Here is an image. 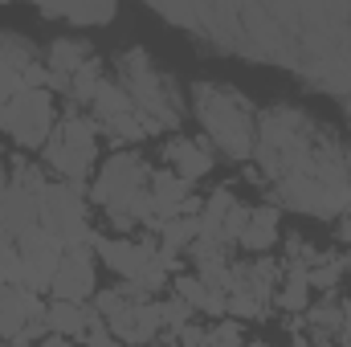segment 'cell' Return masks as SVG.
Returning a JSON list of instances; mask_svg holds the SVG:
<instances>
[{
    "instance_id": "cell-20",
    "label": "cell",
    "mask_w": 351,
    "mask_h": 347,
    "mask_svg": "<svg viewBox=\"0 0 351 347\" xmlns=\"http://www.w3.org/2000/svg\"><path fill=\"white\" fill-rule=\"evenodd\" d=\"M37 347H78V344H74V339H62V335H45Z\"/></svg>"
},
{
    "instance_id": "cell-4",
    "label": "cell",
    "mask_w": 351,
    "mask_h": 347,
    "mask_svg": "<svg viewBox=\"0 0 351 347\" xmlns=\"http://www.w3.org/2000/svg\"><path fill=\"white\" fill-rule=\"evenodd\" d=\"M58 127L53 115V94L49 90H16L4 102V131L21 152H41Z\"/></svg>"
},
{
    "instance_id": "cell-22",
    "label": "cell",
    "mask_w": 351,
    "mask_h": 347,
    "mask_svg": "<svg viewBox=\"0 0 351 347\" xmlns=\"http://www.w3.org/2000/svg\"><path fill=\"white\" fill-rule=\"evenodd\" d=\"M245 347H269V344H262V339H258V344H245Z\"/></svg>"
},
{
    "instance_id": "cell-14",
    "label": "cell",
    "mask_w": 351,
    "mask_h": 347,
    "mask_svg": "<svg viewBox=\"0 0 351 347\" xmlns=\"http://www.w3.org/2000/svg\"><path fill=\"white\" fill-rule=\"evenodd\" d=\"M160 250L168 254H188L196 241H200V217H172V221H160Z\"/></svg>"
},
{
    "instance_id": "cell-1",
    "label": "cell",
    "mask_w": 351,
    "mask_h": 347,
    "mask_svg": "<svg viewBox=\"0 0 351 347\" xmlns=\"http://www.w3.org/2000/svg\"><path fill=\"white\" fill-rule=\"evenodd\" d=\"M192 110L204 127V139L213 152L229 156L233 164L250 160L258 147V110L250 94L229 82H192Z\"/></svg>"
},
{
    "instance_id": "cell-21",
    "label": "cell",
    "mask_w": 351,
    "mask_h": 347,
    "mask_svg": "<svg viewBox=\"0 0 351 347\" xmlns=\"http://www.w3.org/2000/svg\"><path fill=\"white\" fill-rule=\"evenodd\" d=\"M290 347H315V344H306L302 335H294V344H290Z\"/></svg>"
},
{
    "instance_id": "cell-13",
    "label": "cell",
    "mask_w": 351,
    "mask_h": 347,
    "mask_svg": "<svg viewBox=\"0 0 351 347\" xmlns=\"http://www.w3.org/2000/svg\"><path fill=\"white\" fill-rule=\"evenodd\" d=\"M135 110V102H131V94L123 90V82L114 78H106L102 86H98V94H94V102H90V119L98 123V127H110L114 119H123V115H131Z\"/></svg>"
},
{
    "instance_id": "cell-16",
    "label": "cell",
    "mask_w": 351,
    "mask_h": 347,
    "mask_svg": "<svg viewBox=\"0 0 351 347\" xmlns=\"http://www.w3.org/2000/svg\"><path fill=\"white\" fill-rule=\"evenodd\" d=\"M106 82V74H102V58H90L86 66L70 78V106H86L90 110V102H94V94H98V86Z\"/></svg>"
},
{
    "instance_id": "cell-18",
    "label": "cell",
    "mask_w": 351,
    "mask_h": 347,
    "mask_svg": "<svg viewBox=\"0 0 351 347\" xmlns=\"http://www.w3.org/2000/svg\"><path fill=\"white\" fill-rule=\"evenodd\" d=\"M160 315H164V335H176L180 327H188L192 323V307L184 302V298H176V294H168V298H160Z\"/></svg>"
},
{
    "instance_id": "cell-5",
    "label": "cell",
    "mask_w": 351,
    "mask_h": 347,
    "mask_svg": "<svg viewBox=\"0 0 351 347\" xmlns=\"http://www.w3.org/2000/svg\"><path fill=\"white\" fill-rule=\"evenodd\" d=\"M160 241L147 237V241H135V237H106L98 233L94 237V258L102 261L110 274H119V282H143L160 261Z\"/></svg>"
},
{
    "instance_id": "cell-8",
    "label": "cell",
    "mask_w": 351,
    "mask_h": 347,
    "mask_svg": "<svg viewBox=\"0 0 351 347\" xmlns=\"http://www.w3.org/2000/svg\"><path fill=\"white\" fill-rule=\"evenodd\" d=\"M45 302L41 294L25 290V286H0V339H21V331L29 327V319H41Z\"/></svg>"
},
{
    "instance_id": "cell-19",
    "label": "cell",
    "mask_w": 351,
    "mask_h": 347,
    "mask_svg": "<svg viewBox=\"0 0 351 347\" xmlns=\"http://www.w3.org/2000/svg\"><path fill=\"white\" fill-rule=\"evenodd\" d=\"M335 233H339V241H348V246H351V208L339 217V229H335Z\"/></svg>"
},
{
    "instance_id": "cell-15",
    "label": "cell",
    "mask_w": 351,
    "mask_h": 347,
    "mask_svg": "<svg viewBox=\"0 0 351 347\" xmlns=\"http://www.w3.org/2000/svg\"><path fill=\"white\" fill-rule=\"evenodd\" d=\"M114 139H123V143H143V139H152V135H160L164 127L152 119V115H143L139 106L131 110V115H123V119H114L110 127H106Z\"/></svg>"
},
{
    "instance_id": "cell-3",
    "label": "cell",
    "mask_w": 351,
    "mask_h": 347,
    "mask_svg": "<svg viewBox=\"0 0 351 347\" xmlns=\"http://www.w3.org/2000/svg\"><path fill=\"white\" fill-rule=\"evenodd\" d=\"M41 156H45V168L58 176V180L82 184L98 168V123L90 119L86 110L70 106L58 119V127H53L49 143L41 147Z\"/></svg>"
},
{
    "instance_id": "cell-23",
    "label": "cell",
    "mask_w": 351,
    "mask_h": 347,
    "mask_svg": "<svg viewBox=\"0 0 351 347\" xmlns=\"http://www.w3.org/2000/svg\"><path fill=\"white\" fill-rule=\"evenodd\" d=\"M348 160H351V156H348ZM348 184H351V164H348Z\"/></svg>"
},
{
    "instance_id": "cell-7",
    "label": "cell",
    "mask_w": 351,
    "mask_h": 347,
    "mask_svg": "<svg viewBox=\"0 0 351 347\" xmlns=\"http://www.w3.org/2000/svg\"><path fill=\"white\" fill-rule=\"evenodd\" d=\"M164 164L168 172H176L184 184H196L217 168V152L204 135H172L164 143Z\"/></svg>"
},
{
    "instance_id": "cell-2",
    "label": "cell",
    "mask_w": 351,
    "mask_h": 347,
    "mask_svg": "<svg viewBox=\"0 0 351 347\" xmlns=\"http://www.w3.org/2000/svg\"><path fill=\"white\" fill-rule=\"evenodd\" d=\"M119 82L131 94V102H135L143 115H152L164 131H168V127H180V119H184L180 86L156 66V58H152L147 49L135 45V49H123V53H119Z\"/></svg>"
},
{
    "instance_id": "cell-10",
    "label": "cell",
    "mask_w": 351,
    "mask_h": 347,
    "mask_svg": "<svg viewBox=\"0 0 351 347\" xmlns=\"http://www.w3.org/2000/svg\"><path fill=\"white\" fill-rule=\"evenodd\" d=\"M172 290L176 298H184L192 311H204V315H213V319H221V315H229V294H221V290H213V286H204L196 274H176L172 278Z\"/></svg>"
},
{
    "instance_id": "cell-12",
    "label": "cell",
    "mask_w": 351,
    "mask_h": 347,
    "mask_svg": "<svg viewBox=\"0 0 351 347\" xmlns=\"http://www.w3.org/2000/svg\"><path fill=\"white\" fill-rule=\"evenodd\" d=\"M86 319H90L86 302H49V307H45V327H49V335L74 339V344L86 339Z\"/></svg>"
},
{
    "instance_id": "cell-11",
    "label": "cell",
    "mask_w": 351,
    "mask_h": 347,
    "mask_svg": "<svg viewBox=\"0 0 351 347\" xmlns=\"http://www.w3.org/2000/svg\"><path fill=\"white\" fill-rule=\"evenodd\" d=\"M278 233H282L278 208H274V204H258V208H250V221H245L237 246H241L245 254H265V250L278 241Z\"/></svg>"
},
{
    "instance_id": "cell-9",
    "label": "cell",
    "mask_w": 351,
    "mask_h": 347,
    "mask_svg": "<svg viewBox=\"0 0 351 347\" xmlns=\"http://www.w3.org/2000/svg\"><path fill=\"white\" fill-rule=\"evenodd\" d=\"M90 58H94L90 41H82V37H53L49 49H45V70H49V78L70 82Z\"/></svg>"
},
{
    "instance_id": "cell-6",
    "label": "cell",
    "mask_w": 351,
    "mask_h": 347,
    "mask_svg": "<svg viewBox=\"0 0 351 347\" xmlns=\"http://www.w3.org/2000/svg\"><path fill=\"white\" fill-rule=\"evenodd\" d=\"M49 294H53V302H86L90 294H98V261H94L90 246L62 254V265L49 282Z\"/></svg>"
},
{
    "instance_id": "cell-17",
    "label": "cell",
    "mask_w": 351,
    "mask_h": 347,
    "mask_svg": "<svg viewBox=\"0 0 351 347\" xmlns=\"http://www.w3.org/2000/svg\"><path fill=\"white\" fill-rule=\"evenodd\" d=\"M41 16L45 21H66V25H78V29H86V25H110L114 16H119V8L114 4H102V8H41Z\"/></svg>"
}]
</instances>
